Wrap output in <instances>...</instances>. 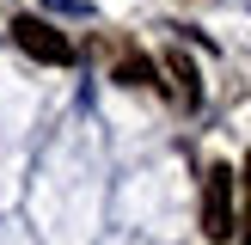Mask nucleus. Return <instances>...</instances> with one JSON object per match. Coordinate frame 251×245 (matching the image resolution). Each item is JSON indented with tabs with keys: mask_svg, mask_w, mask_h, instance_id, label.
Returning <instances> with one entry per match:
<instances>
[{
	"mask_svg": "<svg viewBox=\"0 0 251 245\" xmlns=\"http://www.w3.org/2000/svg\"><path fill=\"white\" fill-rule=\"evenodd\" d=\"M202 233L215 245H227L239 233V215H233V166H208V184H202Z\"/></svg>",
	"mask_w": 251,
	"mask_h": 245,
	"instance_id": "f03ea898",
	"label": "nucleus"
},
{
	"mask_svg": "<svg viewBox=\"0 0 251 245\" xmlns=\"http://www.w3.org/2000/svg\"><path fill=\"white\" fill-rule=\"evenodd\" d=\"M110 80H117V86H159V74H153V61H147L141 49H117Z\"/></svg>",
	"mask_w": 251,
	"mask_h": 245,
	"instance_id": "7ed1b4c3",
	"label": "nucleus"
},
{
	"mask_svg": "<svg viewBox=\"0 0 251 245\" xmlns=\"http://www.w3.org/2000/svg\"><path fill=\"white\" fill-rule=\"evenodd\" d=\"M233 239H251V159H245V215H239V233Z\"/></svg>",
	"mask_w": 251,
	"mask_h": 245,
	"instance_id": "39448f33",
	"label": "nucleus"
},
{
	"mask_svg": "<svg viewBox=\"0 0 251 245\" xmlns=\"http://www.w3.org/2000/svg\"><path fill=\"white\" fill-rule=\"evenodd\" d=\"M6 31H12V43H19L31 61H49V68H68V61H74V43H68L49 19H37V12H12Z\"/></svg>",
	"mask_w": 251,
	"mask_h": 245,
	"instance_id": "f257e3e1",
	"label": "nucleus"
},
{
	"mask_svg": "<svg viewBox=\"0 0 251 245\" xmlns=\"http://www.w3.org/2000/svg\"><path fill=\"white\" fill-rule=\"evenodd\" d=\"M166 68H172V80H178V98H184V104H196V98H202V86H196V68L178 55V49L166 55Z\"/></svg>",
	"mask_w": 251,
	"mask_h": 245,
	"instance_id": "20e7f679",
	"label": "nucleus"
}]
</instances>
